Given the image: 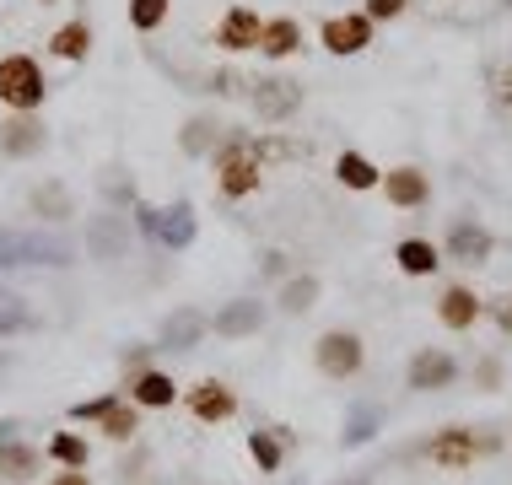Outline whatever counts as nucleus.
Returning <instances> with one entry per match:
<instances>
[{
  "mask_svg": "<svg viewBox=\"0 0 512 485\" xmlns=\"http://www.w3.org/2000/svg\"><path fill=\"white\" fill-rule=\"evenodd\" d=\"M394 265H399V275H410V281H426V275H437L448 259H442V248L432 238H399L394 243Z\"/></svg>",
  "mask_w": 512,
  "mask_h": 485,
  "instance_id": "obj_21",
  "label": "nucleus"
},
{
  "mask_svg": "<svg viewBox=\"0 0 512 485\" xmlns=\"http://www.w3.org/2000/svg\"><path fill=\"white\" fill-rule=\"evenodd\" d=\"M372 33H378V22L367 17V11H351V17H324L318 22V44H324L329 54H362L372 49Z\"/></svg>",
  "mask_w": 512,
  "mask_h": 485,
  "instance_id": "obj_12",
  "label": "nucleus"
},
{
  "mask_svg": "<svg viewBox=\"0 0 512 485\" xmlns=\"http://www.w3.org/2000/svg\"><path fill=\"white\" fill-rule=\"evenodd\" d=\"M426 459H432L442 475H464V469H475V459H480V437L469 432V426H442V432H432V442H426Z\"/></svg>",
  "mask_w": 512,
  "mask_h": 485,
  "instance_id": "obj_11",
  "label": "nucleus"
},
{
  "mask_svg": "<svg viewBox=\"0 0 512 485\" xmlns=\"http://www.w3.org/2000/svg\"><path fill=\"white\" fill-rule=\"evenodd\" d=\"M173 0H130V27L135 33H157L162 22H168Z\"/></svg>",
  "mask_w": 512,
  "mask_h": 485,
  "instance_id": "obj_34",
  "label": "nucleus"
},
{
  "mask_svg": "<svg viewBox=\"0 0 512 485\" xmlns=\"http://www.w3.org/2000/svg\"><path fill=\"white\" fill-rule=\"evenodd\" d=\"M98 432L108 442H130L135 432H141V405H135V399H114V410L98 421Z\"/></svg>",
  "mask_w": 512,
  "mask_h": 485,
  "instance_id": "obj_31",
  "label": "nucleus"
},
{
  "mask_svg": "<svg viewBox=\"0 0 512 485\" xmlns=\"http://www.w3.org/2000/svg\"><path fill=\"white\" fill-rule=\"evenodd\" d=\"M313 367L324 372L329 383H351V378H362V367H367V345L356 329H324V335L313 340Z\"/></svg>",
  "mask_w": 512,
  "mask_h": 485,
  "instance_id": "obj_5",
  "label": "nucleus"
},
{
  "mask_svg": "<svg viewBox=\"0 0 512 485\" xmlns=\"http://www.w3.org/2000/svg\"><path fill=\"white\" fill-rule=\"evenodd\" d=\"M135 227H141L157 248H173V254H184V248L195 243V232H200V227H195V205H189V200H173L168 211L135 200Z\"/></svg>",
  "mask_w": 512,
  "mask_h": 485,
  "instance_id": "obj_4",
  "label": "nucleus"
},
{
  "mask_svg": "<svg viewBox=\"0 0 512 485\" xmlns=\"http://www.w3.org/2000/svg\"><path fill=\"white\" fill-rule=\"evenodd\" d=\"M17 265H49V270H65V265H76V248L65 243V238H44V232L0 227V270H17Z\"/></svg>",
  "mask_w": 512,
  "mask_h": 485,
  "instance_id": "obj_2",
  "label": "nucleus"
},
{
  "mask_svg": "<svg viewBox=\"0 0 512 485\" xmlns=\"http://www.w3.org/2000/svg\"><path fill=\"white\" fill-rule=\"evenodd\" d=\"M491 103L502 108V114H512V65H496L491 71Z\"/></svg>",
  "mask_w": 512,
  "mask_h": 485,
  "instance_id": "obj_36",
  "label": "nucleus"
},
{
  "mask_svg": "<svg viewBox=\"0 0 512 485\" xmlns=\"http://www.w3.org/2000/svg\"><path fill=\"white\" fill-rule=\"evenodd\" d=\"M459 378H464V367L448 345H421L405 367V388H415V394H442V388H453Z\"/></svg>",
  "mask_w": 512,
  "mask_h": 485,
  "instance_id": "obj_7",
  "label": "nucleus"
},
{
  "mask_svg": "<svg viewBox=\"0 0 512 485\" xmlns=\"http://www.w3.org/2000/svg\"><path fill=\"white\" fill-rule=\"evenodd\" d=\"M33 329H38L33 302H27L22 291H6V286H0V340H11V335H33Z\"/></svg>",
  "mask_w": 512,
  "mask_h": 485,
  "instance_id": "obj_29",
  "label": "nucleus"
},
{
  "mask_svg": "<svg viewBox=\"0 0 512 485\" xmlns=\"http://www.w3.org/2000/svg\"><path fill=\"white\" fill-rule=\"evenodd\" d=\"M265 324H270V302H259V297H232L211 313L216 340H254Z\"/></svg>",
  "mask_w": 512,
  "mask_h": 485,
  "instance_id": "obj_9",
  "label": "nucleus"
},
{
  "mask_svg": "<svg viewBox=\"0 0 512 485\" xmlns=\"http://www.w3.org/2000/svg\"><path fill=\"white\" fill-rule=\"evenodd\" d=\"M480 383H486V388H502V367H496V362H480Z\"/></svg>",
  "mask_w": 512,
  "mask_h": 485,
  "instance_id": "obj_42",
  "label": "nucleus"
},
{
  "mask_svg": "<svg viewBox=\"0 0 512 485\" xmlns=\"http://www.w3.org/2000/svg\"><path fill=\"white\" fill-rule=\"evenodd\" d=\"M184 405H189V415H195L200 426H227L232 415H238V388L221 383V378H200L184 394Z\"/></svg>",
  "mask_w": 512,
  "mask_h": 485,
  "instance_id": "obj_13",
  "label": "nucleus"
},
{
  "mask_svg": "<svg viewBox=\"0 0 512 485\" xmlns=\"http://www.w3.org/2000/svg\"><path fill=\"white\" fill-rule=\"evenodd\" d=\"M44 146H49V130H44L38 114H11L6 124H0V157L27 162V157H38Z\"/></svg>",
  "mask_w": 512,
  "mask_h": 485,
  "instance_id": "obj_16",
  "label": "nucleus"
},
{
  "mask_svg": "<svg viewBox=\"0 0 512 485\" xmlns=\"http://www.w3.org/2000/svg\"><path fill=\"white\" fill-rule=\"evenodd\" d=\"M27 211L38 221H49V227H60V221L76 216V194H71V184H60V178H44V184L27 189Z\"/></svg>",
  "mask_w": 512,
  "mask_h": 485,
  "instance_id": "obj_19",
  "label": "nucleus"
},
{
  "mask_svg": "<svg viewBox=\"0 0 512 485\" xmlns=\"http://www.w3.org/2000/svg\"><path fill=\"white\" fill-rule=\"evenodd\" d=\"M362 11L372 22H399L410 11V0H362Z\"/></svg>",
  "mask_w": 512,
  "mask_h": 485,
  "instance_id": "obj_37",
  "label": "nucleus"
},
{
  "mask_svg": "<svg viewBox=\"0 0 512 485\" xmlns=\"http://www.w3.org/2000/svg\"><path fill=\"white\" fill-rule=\"evenodd\" d=\"M480 318H486V297H480L475 286H464V281L442 286V297H437V324H442V329H453V335H469Z\"/></svg>",
  "mask_w": 512,
  "mask_h": 485,
  "instance_id": "obj_14",
  "label": "nucleus"
},
{
  "mask_svg": "<svg viewBox=\"0 0 512 485\" xmlns=\"http://www.w3.org/2000/svg\"><path fill=\"white\" fill-rule=\"evenodd\" d=\"M211 168H216V189L227 200H248V194H259V184H265V162L254 157L248 135H227L211 151Z\"/></svg>",
  "mask_w": 512,
  "mask_h": 485,
  "instance_id": "obj_1",
  "label": "nucleus"
},
{
  "mask_svg": "<svg viewBox=\"0 0 512 485\" xmlns=\"http://www.w3.org/2000/svg\"><path fill=\"white\" fill-rule=\"evenodd\" d=\"M318 297H324V281H318L313 270H302V275H286V281H281V291H275V308H281L286 318H302V313L318 308Z\"/></svg>",
  "mask_w": 512,
  "mask_h": 485,
  "instance_id": "obj_23",
  "label": "nucleus"
},
{
  "mask_svg": "<svg viewBox=\"0 0 512 485\" xmlns=\"http://www.w3.org/2000/svg\"><path fill=\"white\" fill-rule=\"evenodd\" d=\"M216 141H221V124L211 114H195V119L184 124V135H178V146H184L189 157H211Z\"/></svg>",
  "mask_w": 512,
  "mask_h": 485,
  "instance_id": "obj_32",
  "label": "nucleus"
},
{
  "mask_svg": "<svg viewBox=\"0 0 512 485\" xmlns=\"http://www.w3.org/2000/svg\"><path fill=\"white\" fill-rule=\"evenodd\" d=\"M130 243H135V232H130V221H124V216H114V211L87 216V259L114 265V259L130 254Z\"/></svg>",
  "mask_w": 512,
  "mask_h": 485,
  "instance_id": "obj_15",
  "label": "nucleus"
},
{
  "mask_svg": "<svg viewBox=\"0 0 512 485\" xmlns=\"http://www.w3.org/2000/svg\"><path fill=\"white\" fill-rule=\"evenodd\" d=\"M259 27H265V17H259L254 6H227V17L216 22V44L227 54L259 49Z\"/></svg>",
  "mask_w": 512,
  "mask_h": 485,
  "instance_id": "obj_18",
  "label": "nucleus"
},
{
  "mask_svg": "<svg viewBox=\"0 0 512 485\" xmlns=\"http://www.w3.org/2000/svg\"><path fill=\"white\" fill-rule=\"evenodd\" d=\"M54 485H92V480H87V469H65V475L54 480Z\"/></svg>",
  "mask_w": 512,
  "mask_h": 485,
  "instance_id": "obj_43",
  "label": "nucleus"
},
{
  "mask_svg": "<svg viewBox=\"0 0 512 485\" xmlns=\"http://www.w3.org/2000/svg\"><path fill=\"white\" fill-rule=\"evenodd\" d=\"M297 49H302V22L297 17H265V27H259V54L265 60H292Z\"/></svg>",
  "mask_w": 512,
  "mask_h": 485,
  "instance_id": "obj_24",
  "label": "nucleus"
},
{
  "mask_svg": "<svg viewBox=\"0 0 512 485\" xmlns=\"http://www.w3.org/2000/svg\"><path fill=\"white\" fill-rule=\"evenodd\" d=\"M248 146H254V157L265 162V168H281V162H302L308 157V141H292V135H248Z\"/></svg>",
  "mask_w": 512,
  "mask_h": 485,
  "instance_id": "obj_30",
  "label": "nucleus"
},
{
  "mask_svg": "<svg viewBox=\"0 0 512 485\" xmlns=\"http://www.w3.org/2000/svg\"><path fill=\"white\" fill-rule=\"evenodd\" d=\"M286 448H297V437L286 432V426H254V432H248V459L259 464V475H281Z\"/></svg>",
  "mask_w": 512,
  "mask_h": 485,
  "instance_id": "obj_20",
  "label": "nucleus"
},
{
  "mask_svg": "<svg viewBox=\"0 0 512 485\" xmlns=\"http://www.w3.org/2000/svg\"><path fill=\"white\" fill-rule=\"evenodd\" d=\"M238 87H243V76H238V71H216V76H211V92H216V97H232Z\"/></svg>",
  "mask_w": 512,
  "mask_h": 485,
  "instance_id": "obj_38",
  "label": "nucleus"
},
{
  "mask_svg": "<svg viewBox=\"0 0 512 485\" xmlns=\"http://www.w3.org/2000/svg\"><path fill=\"white\" fill-rule=\"evenodd\" d=\"M378 426H383V410L372 405V399H356V405L345 410V426H340V448H345V453L367 448V442L378 437Z\"/></svg>",
  "mask_w": 512,
  "mask_h": 485,
  "instance_id": "obj_25",
  "label": "nucleus"
},
{
  "mask_svg": "<svg viewBox=\"0 0 512 485\" xmlns=\"http://www.w3.org/2000/svg\"><path fill=\"white\" fill-rule=\"evenodd\" d=\"M259 275H286V254H281V248H270V254H259Z\"/></svg>",
  "mask_w": 512,
  "mask_h": 485,
  "instance_id": "obj_40",
  "label": "nucleus"
},
{
  "mask_svg": "<svg viewBox=\"0 0 512 485\" xmlns=\"http://www.w3.org/2000/svg\"><path fill=\"white\" fill-rule=\"evenodd\" d=\"M49 97V81H44V65L33 54H6L0 60V103L11 114H38Z\"/></svg>",
  "mask_w": 512,
  "mask_h": 485,
  "instance_id": "obj_3",
  "label": "nucleus"
},
{
  "mask_svg": "<svg viewBox=\"0 0 512 485\" xmlns=\"http://www.w3.org/2000/svg\"><path fill=\"white\" fill-rule=\"evenodd\" d=\"M345 485H367V480H345Z\"/></svg>",
  "mask_w": 512,
  "mask_h": 485,
  "instance_id": "obj_45",
  "label": "nucleus"
},
{
  "mask_svg": "<svg viewBox=\"0 0 512 485\" xmlns=\"http://www.w3.org/2000/svg\"><path fill=\"white\" fill-rule=\"evenodd\" d=\"M49 54H54V60H71V65L87 60V54H92V27H87V17H71L65 27H54Z\"/></svg>",
  "mask_w": 512,
  "mask_h": 485,
  "instance_id": "obj_27",
  "label": "nucleus"
},
{
  "mask_svg": "<svg viewBox=\"0 0 512 485\" xmlns=\"http://www.w3.org/2000/svg\"><path fill=\"white\" fill-rule=\"evenodd\" d=\"M496 6H502V11H512V0H496Z\"/></svg>",
  "mask_w": 512,
  "mask_h": 485,
  "instance_id": "obj_44",
  "label": "nucleus"
},
{
  "mask_svg": "<svg viewBox=\"0 0 512 485\" xmlns=\"http://www.w3.org/2000/svg\"><path fill=\"white\" fill-rule=\"evenodd\" d=\"M378 194L394 205V211H426L432 205V173L415 168V162H399V168H383Z\"/></svg>",
  "mask_w": 512,
  "mask_h": 485,
  "instance_id": "obj_10",
  "label": "nucleus"
},
{
  "mask_svg": "<svg viewBox=\"0 0 512 485\" xmlns=\"http://www.w3.org/2000/svg\"><path fill=\"white\" fill-rule=\"evenodd\" d=\"M248 103H254V114L265 119V124H292L297 114H302V81H292V76H259V81H248Z\"/></svg>",
  "mask_w": 512,
  "mask_h": 485,
  "instance_id": "obj_8",
  "label": "nucleus"
},
{
  "mask_svg": "<svg viewBox=\"0 0 512 485\" xmlns=\"http://www.w3.org/2000/svg\"><path fill=\"white\" fill-rule=\"evenodd\" d=\"M491 254H496V238H491L486 221L453 216L448 238H442V259H448V265H464V270H480V265H491Z\"/></svg>",
  "mask_w": 512,
  "mask_h": 485,
  "instance_id": "obj_6",
  "label": "nucleus"
},
{
  "mask_svg": "<svg viewBox=\"0 0 512 485\" xmlns=\"http://www.w3.org/2000/svg\"><path fill=\"white\" fill-rule=\"evenodd\" d=\"M491 313H496V324H502V335H512V297H502Z\"/></svg>",
  "mask_w": 512,
  "mask_h": 485,
  "instance_id": "obj_41",
  "label": "nucleus"
},
{
  "mask_svg": "<svg viewBox=\"0 0 512 485\" xmlns=\"http://www.w3.org/2000/svg\"><path fill=\"white\" fill-rule=\"evenodd\" d=\"M38 464H44V453L27 448V442H17V432L0 437V480H33Z\"/></svg>",
  "mask_w": 512,
  "mask_h": 485,
  "instance_id": "obj_28",
  "label": "nucleus"
},
{
  "mask_svg": "<svg viewBox=\"0 0 512 485\" xmlns=\"http://www.w3.org/2000/svg\"><path fill=\"white\" fill-rule=\"evenodd\" d=\"M151 351H157V345H135V351H124V356H119V362L130 367V372H146V367H151Z\"/></svg>",
  "mask_w": 512,
  "mask_h": 485,
  "instance_id": "obj_39",
  "label": "nucleus"
},
{
  "mask_svg": "<svg viewBox=\"0 0 512 485\" xmlns=\"http://www.w3.org/2000/svg\"><path fill=\"white\" fill-rule=\"evenodd\" d=\"M130 399H135L141 410H173V405H178V383H173V372H157V367L130 372Z\"/></svg>",
  "mask_w": 512,
  "mask_h": 485,
  "instance_id": "obj_22",
  "label": "nucleus"
},
{
  "mask_svg": "<svg viewBox=\"0 0 512 485\" xmlns=\"http://www.w3.org/2000/svg\"><path fill=\"white\" fill-rule=\"evenodd\" d=\"M205 335H211V313H200V308H178V313L162 318L157 351H195Z\"/></svg>",
  "mask_w": 512,
  "mask_h": 485,
  "instance_id": "obj_17",
  "label": "nucleus"
},
{
  "mask_svg": "<svg viewBox=\"0 0 512 485\" xmlns=\"http://www.w3.org/2000/svg\"><path fill=\"white\" fill-rule=\"evenodd\" d=\"M335 178H340V189L372 194V189L383 184V168L367 157V151H340V157H335Z\"/></svg>",
  "mask_w": 512,
  "mask_h": 485,
  "instance_id": "obj_26",
  "label": "nucleus"
},
{
  "mask_svg": "<svg viewBox=\"0 0 512 485\" xmlns=\"http://www.w3.org/2000/svg\"><path fill=\"white\" fill-rule=\"evenodd\" d=\"M44 453L65 469H87V437H76V432H54Z\"/></svg>",
  "mask_w": 512,
  "mask_h": 485,
  "instance_id": "obj_33",
  "label": "nucleus"
},
{
  "mask_svg": "<svg viewBox=\"0 0 512 485\" xmlns=\"http://www.w3.org/2000/svg\"><path fill=\"white\" fill-rule=\"evenodd\" d=\"M114 399H119V394H98V399H76V405H71V421H103V415L114 410Z\"/></svg>",
  "mask_w": 512,
  "mask_h": 485,
  "instance_id": "obj_35",
  "label": "nucleus"
}]
</instances>
